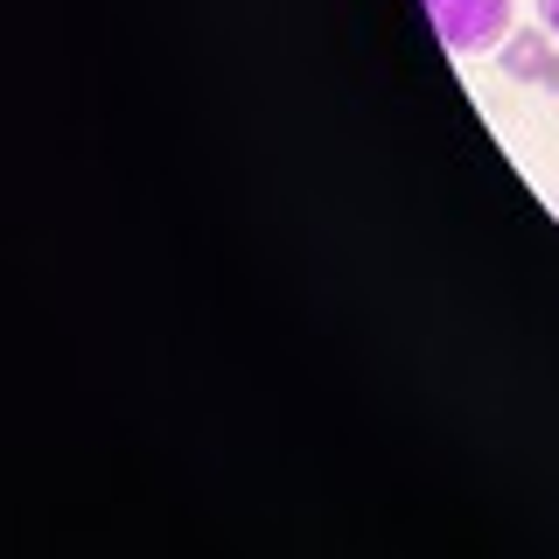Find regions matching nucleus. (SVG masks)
Wrapping results in <instances>:
<instances>
[{"label": "nucleus", "mask_w": 559, "mask_h": 559, "mask_svg": "<svg viewBox=\"0 0 559 559\" xmlns=\"http://www.w3.org/2000/svg\"><path fill=\"white\" fill-rule=\"evenodd\" d=\"M448 57H497L518 28V0H419Z\"/></svg>", "instance_id": "nucleus-1"}, {"label": "nucleus", "mask_w": 559, "mask_h": 559, "mask_svg": "<svg viewBox=\"0 0 559 559\" xmlns=\"http://www.w3.org/2000/svg\"><path fill=\"white\" fill-rule=\"evenodd\" d=\"M559 57V35L538 22V28H511L503 35V49H497V63H503V78L511 84H546V70Z\"/></svg>", "instance_id": "nucleus-2"}, {"label": "nucleus", "mask_w": 559, "mask_h": 559, "mask_svg": "<svg viewBox=\"0 0 559 559\" xmlns=\"http://www.w3.org/2000/svg\"><path fill=\"white\" fill-rule=\"evenodd\" d=\"M532 8H538V22H546V28L559 35V0H532Z\"/></svg>", "instance_id": "nucleus-3"}, {"label": "nucleus", "mask_w": 559, "mask_h": 559, "mask_svg": "<svg viewBox=\"0 0 559 559\" xmlns=\"http://www.w3.org/2000/svg\"><path fill=\"white\" fill-rule=\"evenodd\" d=\"M546 92H552V98H559V57H552V70H546Z\"/></svg>", "instance_id": "nucleus-4"}]
</instances>
